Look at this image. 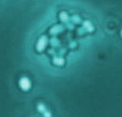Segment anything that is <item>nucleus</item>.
I'll return each mask as SVG.
<instances>
[{"instance_id": "39448f33", "label": "nucleus", "mask_w": 122, "mask_h": 117, "mask_svg": "<svg viewBox=\"0 0 122 117\" xmlns=\"http://www.w3.org/2000/svg\"><path fill=\"white\" fill-rule=\"evenodd\" d=\"M43 116H44V117H51V112L45 111L44 113H43Z\"/></svg>"}, {"instance_id": "7ed1b4c3", "label": "nucleus", "mask_w": 122, "mask_h": 117, "mask_svg": "<svg viewBox=\"0 0 122 117\" xmlns=\"http://www.w3.org/2000/svg\"><path fill=\"white\" fill-rule=\"evenodd\" d=\"M53 61L56 66H63L64 64V59L62 57H55Z\"/></svg>"}, {"instance_id": "20e7f679", "label": "nucleus", "mask_w": 122, "mask_h": 117, "mask_svg": "<svg viewBox=\"0 0 122 117\" xmlns=\"http://www.w3.org/2000/svg\"><path fill=\"white\" fill-rule=\"evenodd\" d=\"M38 111L40 112V113H44V112H45V111H47V110H46V106H45L44 104L40 103V104L38 105Z\"/></svg>"}, {"instance_id": "f257e3e1", "label": "nucleus", "mask_w": 122, "mask_h": 117, "mask_svg": "<svg viewBox=\"0 0 122 117\" xmlns=\"http://www.w3.org/2000/svg\"><path fill=\"white\" fill-rule=\"evenodd\" d=\"M18 84H19V87H20L24 91L29 90L30 87H31V82H30V80L28 79V77H21V79L19 80Z\"/></svg>"}, {"instance_id": "f03ea898", "label": "nucleus", "mask_w": 122, "mask_h": 117, "mask_svg": "<svg viewBox=\"0 0 122 117\" xmlns=\"http://www.w3.org/2000/svg\"><path fill=\"white\" fill-rule=\"evenodd\" d=\"M46 43H47L46 38H45V37H42V38L39 40L38 44H36V48H38V51L39 52H42L43 49L45 48V46H46Z\"/></svg>"}, {"instance_id": "423d86ee", "label": "nucleus", "mask_w": 122, "mask_h": 117, "mask_svg": "<svg viewBox=\"0 0 122 117\" xmlns=\"http://www.w3.org/2000/svg\"><path fill=\"white\" fill-rule=\"evenodd\" d=\"M60 18L62 19V21H66L67 17H66V15H65V13H62V14L60 15Z\"/></svg>"}, {"instance_id": "0eeeda50", "label": "nucleus", "mask_w": 122, "mask_h": 117, "mask_svg": "<svg viewBox=\"0 0 122 117\" xmlns=\"http://www.w3.org/2000/svg\"><path fill=\"white\" fill-rule=\"evenodd\" d=\"M121 37H122V30H121Z\"/></svg>"}]
</instances>
